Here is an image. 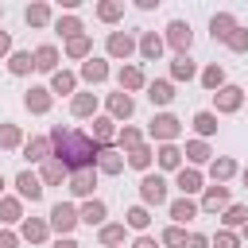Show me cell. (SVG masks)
Here are the masks:
<instances>
[{
  "label": "cell",
  "instance_id": "cell-1",
  "mask_svg": "<svg viewBox=\"0 0 248 248\" xmlns=\"http://www.w3.org/2000/svg\"><path fill=\"white\" fill-rule=\"evenodd\" d=\"M50 147H54V159L78 174V170H93L97 159H101V147L89 140V132H78V128H66V124H54L50 128Z\"/></svg>",
  "mask_w": 248,
  "mask_h": 248
},
{
  "label": "cell",
  "instance_id": "cell-2",
  "mask_svg": "<svg viewBox=\"0 0 248 248\" xmlns=\"http://www.w3.org/2000/svg\"><path fill=\"white\" fill-rule=\"evenodd\" d=\"M46 221H50V232H58V236H70V232L81 225V217H78V205H74V202H54V205H50V213H46Z\"/></svg>",
  "mask_w": 248,
  "mask_h": 248
},
{
  "label": "cell",
  "instance_id": "cell-3",
  "mask_svg": "<svg viewBox=\"0 0 248 248\" xmlns=\"http://www.w3.org/2000/svg\"><path fill=\"white\" fill-rule=\"evenodd\" d=\"M147 136H151L155 143H174V140L182 136V120H178L174 112H155L151 124H147Z\"/></svg>",
  "mask_w": 248,
  "mask_h": 248
},
{
  "label": "cell",
  "instance_id": "cell-4",
  "mask_svg": "<svg viewBox=\"0 0 248 248\" xmlns=\"http://www.w3.org/2000/svg\"><path fill=\"white\" fill-rule=\"evenodd\" d=\"M136 50H140V39H136V35H128V31H108V35H105V54L116 58L120 66H124Z\"/></svg>",
  "mask_w": 248,
  "mask_h": 248
},
{
  "label": "cell",
  "instance_id": "cell-5",
  "mask_svg": "<svg viewBox=\"0 0 248 248\" xmlns=\"http://www.w3.org/2000/svg\"><path fill=\"white\" fill-rule=\"evenodd\" d=\"M167 190H170V182H167L163 174H151V170H147V174L140 178V205H147V209H151V205H167Z\"/></svg>",
  "mask_w": 248,
  "mask_h": 248
},
{
  "label": "cell",
  "instance_id": "cell-6",
  "mask_svg": "<svg viewBox=\"0 0 248 248\" xmlns=\"http://www.w3.org/2000/svg\"><path fill=\"white\" fill-rule=\"evenodd\" d=\"M163 43H167L174 54H190V46H194V31H190V23H186V19H170L167 31H163Z\"/></svg>",
  "mask_w": 248,
  "mask_h": 248
},
{
  "label": "cell",
  "instance_id": "cell-7",
  "mask_svg": "<svg viewBox=\"0 0 248 248\" xmlns=\"http://www.w3.org/2000/svg\"><path fill=\"white\" fill-rule=\"evenodd\" d=\"M244 97H248V89H240V85H221V89L213 93V112L232 116V112L244 108Z\"/></svg>",
  "mask_w": 248,
  "mask_h": 248
},
{
  "label": "cell",
  "instance_id": "cell-8",
  "mask_svg": "<svg viewBox=\"0 0 248 248\" xmlns=\"http://www.w3.org/2000/svg\"><path fill=\"white\" fill-rule=\"evenodd\" d=\"M116 132H120V128H116V120H112L108 112L89 120V140H93L101 151H105V147H116Z\"/></svg>",
  "mask_w": 248,
  "mask_h": 248
},
{
  "label": "cell",
  "instance_id": "cell-9",
  "mask_svg": "<svg viewBox=\"0 0 248 248\" xmlns=\"http://www.w3.org/2000/svg\"><path fill=\"white\" fill-rule=\"evenodd\" d=\"M19 159H23V163H31V167H43L46 159H54V147H50V136H27V143H23V151H19Z\"/></svg>",
  "mask_w": 248,
  "mask_h": 248
},
{
  "label": "cell",
  "instance_id": "cell-10",
  "mask_svg": "<svg viewBox=\"0 0 248 248\" xmlns=\"http://www.w3.org/2000/svg\"><path fill=\"white\" fill-rule=\"evenodd\" d=\"M43 190H46V186H43L39 170H19V174H16V198H19V202H31V205H35V202H43Z\"/></svg>",
  "mask_w": 248,
  "mask_h": 248
},
{
  "label": "cell",
  "instance_id": "cell-11",
  "mask_svg": "<svg viewBox=\"0 0 248 248\" xmlns=\"http://www.w3.org/2000/svg\"><path fill=\"white\" fill-rule=\"evenodd\" d=\"M116 85H120V93H140V89H147L143 66H140V62H124V66L116 70Z\"/></svg>",
  "mask_w": 248,
  "mask_h": 248
},
{
  "label": "cell",
  "instance_id": "cell-12",
  "mask_svg": "<svg viewBox=\"0 0 248 248\" xmlns=\"http://www.w3.org/2000/svg\"><path fill=\"white\" fill-rule=\"evenodd\" d=\"M229 205H232V202H229V186H217V182H213V186L202 190V202H198L202 213H217V217H221Z\"/></svg>",
  "mask_w": 248,
  "mask_h": 248
},
{
  "label": "cell",
  "instance_id": "cell-13",
  "mask_svg": "<svg viewBox=\"0 0 248 248\" xmlns=\"http://www.w3.org/2000/svg\"><path fill=\"white\" fill-rule=\"evenodd\" d=\"M108 58H101V54H93V58H85L81 62V70H78V78L85 81V85H105L108 81Z\"/></svg>",
  "mask_w": 248,
  "mask_h": 248
},
{
  "label": "cell",
  "instance_id": "cell-14",
  "mask_svg": "<svg viewBox=\"0 0 248 248\" xmlns=\"http://www.w3.org/2000/svg\"><path fill=\"white\" fill-rule=\"evenodd\" d=\"M50 105H54V93H50L46 85H31V89L23 93V108H27L31 116H46Z\"/></svg>",
  "mask_w": 248,
  "mask_h": 248
},
{
  "label": "cell",
  "instance_id": "cell-15",
  "mask_svg": "<svg viewBox=\"0 0 248 248\" xmlns=\"http://www.w3.org/2000/svg\"><path fill=\"white\" fill-rule=\"evenodd\" d=\"M174 186H178V194H182V198H194V194H202V190H205V174H202L198 167H182V170L174 174Z\"/></svg>",
  "mask_w": 248,
  "mask_h": 248
},
{
  "label": "cell",
  "instance_id": "cell-16",
  "mask_svg": "<svg viewBox=\"0 0 248 248\" xmlns=\"http://www.w3.org/2000/svg\"><path fill=\"white\" fill-rule=\"evenodd\" d=\"M19 240H27V244H46V240H50V221H46V217H23Z\"/></svg>",
  "mask_w": 248,
  "mask_h": 248
},
{
  "label": "cell",
  "instance_id": "cell-17",
  "mask_svg": "<svg viewBox=\"0 0 248 248\" xmlns=\"http://www.w3.org/2000/svg\"><path fill=\"white\" fill-rule=\"evenodd\" d=\"M236 27H240V23H236L232 12H213V16H209V35H213V43H229Z\"/></svg>",
  "mask_w": 248,
  "mask_h": 248
},
{
  "label": "cell",
  "instance_id": "cell-18",
  "mask_svg": "<svg viewBox=\"0 0 248 248\" xmlns=\"http://www.w3.org/2000/svg\"><path fill=\"white\" fill-rule=\"evenodd\" d=\"M31 54H35V70H39V74H46V78H50V74H58V70H62V66H58V62H62V54H58V46H54V43L35 46Z\"/></svg>",
  "mask_w": 248,
  "mask_h": 248
},
{
  "label": "cell",
  "instance_id": "cell-19",
  "mask_svg": "<svg viewBox=\"0 0 248 248\" xmlns=\"http://www.w3.org/2000/svg\"><path fill=\"white\" fill-rule=\"evenodd\" d=\"M105 108H108V116H112V120H132V112H136V97L116 89V93H108V97H105Z\"/></svg>",
  "mask_w": 248,
  "mask_h": 248
},
{
  "label": "cell",
  "instance_id": "cell-20",
  "mask_svg": "<svg viewBox=\"0 0 248 248\" xmlns=\"http://www.w3.org/2000/svg\"><path fill=\"white\" fill-rule=\"evenodd\" d=\"M182 155H186V167H198V170L213 163V147H209V140H186Z\"/></svg>",
  "mask_w": 248,
  "mask_h": 248
},
{
  "label": "cell",
  "instance_id": "cell-21",
  "mask_svg": "<svg viewBox=\"0 0 248 248\" xmlns=\"http://www.w3.org/2000/svg\"><path fill=\"white\" fill-rule=\"evenodd\" d=\"M70 112H74L78 120H93V116H97V93H93V89H78V93L70 97Z\"/></svg>",
  "mask_w": 248,
  "mask_h": 248
},
{
  "label": "cell",
  "instance_id": "cell-22",
  "mask_svg": "<svg viewBox=\"0 0 248 248\" xmlns=\"http://www.w3.org/2000/svg\"><path fill=\"white\" fill-rule=\"evenodd\" d=\"M78 217H81V225L101 229V225H105V217H108V205H105L101 198H89V202H81V205H78Z\"/></svg>",
  "mask_w": 248,
  "mask_h": 248
},
{
  "label": "cell",
  "instance_id": "cell-23",
  "mask_svg": "<svg viewBox=\"0 0 248 248\" xmlns=\"http://www.w3.org/2000/svg\"><path fill=\"white\" fill-rule=\"evenodd\" d=\"M23 19H27V27H54V8L46 0H35L23 8Z\"/></svg>",
  "mask_w": 248,
  "mask_h": 248
},
{
  "label": "cell",
  "instance_id": "cell-24",
  "mask_svg": "<svg viewBox=\"0 0 248 248\" xmlns=\"http://www.w3.org/2000/svg\"><path fill=\"white\" fill-rule=\"evenodd\" d=\"M163 50H167V43H163L159 31H143V35H140V50H136V54H140L143 62H159Z\"/></svg>",
  "mask_w": 248,
  "mask_h": 248
},
{
  "label": "cell",
  "instance_id": "cell-25",
  "mask_svg": "<svg viewBox=\"0 0 248 248\" xmlns=\"http://www.w3.org/2000/svg\"><path fill=\"white\" fill-rule=\"evenodd\" d=\"M147 101H151L155 108H167V105L174 101V81H170V78H155V81H147Z\"/></svg>",
  "mask_w": 248,
  "mask_h": 248
},
{
  "label": "cell",
  "instance_id": "cell-26",
  "mask_svg": "<svg viewBox=\"0 0 248 248\" xmlns=\"http://www.w3.org/2000/svg\"><path fill=\"white\" fill-rule=\"evenodd\" d=\"M93 190H97V167H93V170H78V174H70V194H74V198L89 202Z\"/></svg>",
  "mask_w": 248,
  "mask_h": 248
},
{
  "label": "cell",
  "instance_id": "cell-27",
  "mask_svg": "<svg viewBox=\"0 0 248 248\" xmlns=\"http://www.w3.org/2000/svg\"><path fill=\"white\" fill-rule=\"evenodd\" d=\"M167 213H170V225H186V221H194L202 209H198L194 198H174V202H167Z\"/></svg>",
  "mask_w": 248,
  "mask_h": 248
},
{
  "label": "cell",
  "instance_id": "cell-28",
  "mask_svg": "<svg viewBox=\"0 0 248 248\" xmlns=\"http://www.w3.org/2000/svg\"><path fill=\"white\" fill-rule=\"evenodd\" d=\"M78 81H81V78H78L74 70H58V74H50V85H46V89H50L54 97H74V93H78Z\"/></svg>",
  "mask_w": 248,
  "mask_h": 248
},
{
  "label": "cell",
  "instance_id": "cell-29",
  "mask_svg": "<svg viewBox=\"0 0 248 248\" xmlns=\"http://www.w3.org/2000/svg\"><path fill=\"white\" fill-rule=\"evenodd\" d=\"M155 163H159L163 170H174V174L186 167V163H182V147H178V143H159V147H155Z\"/></svg>",
  "mask_w": 248,
  "mask_h": 248
},
{
  "label": "cell",
  "instance_id": "cell-30",
  "mask_svg": "<svg viewBox=\"0 0 248 248\" xmlns=\"http://www.w3.org/2000/svg\"><path fill=\"white\" fill-rule=\"evenodd\" d=\"M232 174H240L236 159H232V155H213V163H209V178H213L217 186H225Z\"/></svg>",
  "mask_w": 248,
  "mask_h": 248
},
{
  "label": "cell",
  "instance_id": "cell-31",
  "mask_svg": "<svg viewBox=\"0 0 248 248\" xmlns=\"http://www.w3.org/2000/svg\"><path fill=\"white\" fill-rule=\"evenodd\" d=\"M202 70H198V62L190 58V54H174L170 58V81H194Z\"/></svg>",
  "mask_w": 248,
  "mask_h": 248
},
{
  "label": "cell",
  "instance_id": "cell-32",
  "mask_svg": "<svg viewBox=\"0 0 248 248\" xmlns=\"http://www.w3.org/2000/svg\"><path fill=\"white\" fill-rule=\"evenodd\" d=\"M23 143H27L23 128L12 124V120H4V124H0V151H23Z\"/></svg>",
  "mask_w": 248,
  "mask_h": 248
},
{
  "label": "cell",
  "instance_id": "cell-33",
  "mask_svg": "<svg viewBox=\"0 0 248 248\" xmlns=\"http://www.w3.org/2000/svg\"><path fill=\"white\" fill-rule=\"evenodd\" d=\"M0 225H23V202L16 194L0 198Z\"/></svg>",
  "mask_w": 248,
  "mask_h": 248
},
{
  "label": "cell",
  "instance_id": "cell-34",
  "mask_svg": "<svg viewBox=\"0 0 248 248\" xmlns=\"http://www.w3.org/2000/svg\"><path fill=\"white\" fill-rule=\"evenodd\" d=\"M31 70H35V54L31 50H12L8 54V74L12 78H27Z\"/></svg>",
  "mask_w": 248,
  "mask_h": 248
},
{
  "label": "cell",
  "instance_id": "cell-35",
  "mask_svg": "<svg viewBox=\"0 0 248 248\" xmlns=\"http://www.w3.org/2000/svg\"><path fill=\"white\" fill-rule=\"evenodd\" d=\"M124 159H128V167H132V170L147 174V170H151V163H155V147H151V143H140V147H136V151H128Z\"/></svg>",
  "mask_w": 248,
  "mask_h": 248
},
{
  "label": "cell",
  "instance_id": "cell-36",
  "mask_svg": "<svg viewBox=\"0 0 248 248\" xmlns=\"http://www.w3.org/2000/svg\"><path fill=\"white\" fill-rule=\"evenodd\" d=\"M124 151H116V147H105L101 151V159H97V174H120L124 170Z\"/></svg>",
  "mask_w": 248,
  "mask_h": 248
},
{
  "label": "cell",
  "instance_id": "cell-37",
  "mask_svg": "<svg viewBox=\"0 0 248 248\" xmlns=\"http://www.w3.org/2000/svg\"><path fill=\"white\" fill-rule=\"evenodd\" d=\"M54 35H62V39L70 43V39L85 35V23H81L78 16H70V12H66V16H58V19H54Z\"/></svg>",
  "mask_w": 248,
  "mask_h": 248
},
{
  "label": "cell",
  "instance_id": "cell-38",
  "mask_svg": "<svg viewBox=\"0 0 248 248\" xmlns=\"http://www.w3.org/2000/svg\"><path fill=\"white\" fill-rule=\"evenodd\" d=\"M194 132H198V140H209V136H217V112L213 108H202V112H194Z\"/></svg>",
  "mask_w": 248,
  "mask_h": 248
},
{
  "label": "cell",
  "instance_id": "cell-39",
  "mask_svg": "<svg viewBox=\"0 0 248 248\" xmlns=\"http://www.w3.org/2000/svg\"><path fill=\"white\" fill-rule=\"evenodd\" d=\"M140 143H147V140H143V132H140L136 124H124V128L116 132V151H124V155H128V151H136Z\"/></svg>",
  "mask_w": 248,
  "mask_h": 248
},
{
  "label": "cell",
  "instance_id": "cell-40",
  "mask_svg": "<svg viewBox=\"0 0 248 248\" xmlns=\"http://www.w3.org/2000/svg\"><path fill=\"white\" fill-rule=\"evenodd\" d=\"M39 178H43V186H58V182H70V170H66L58 159H46V163L39 167Z\"/></svg>",
  "mask_w": 248,
  "mask_h": 248
},
{
  "label": "cell",
  "instance_id": "cell-41",
  "mask_svg": "<svg viewBox=\"0 0 248 248\" xmlns=\"http://www.w3.org/2000/svg\"><path fill=\"white\" fill-rule=\"evenodd\" d=\"M124 229H128V225H120V221H105V225L97 229V240H101L105 248H120V244H124Z\"/></svg>",
  "mask_w": 248,
  "mask_h": 248
},
{
  "label": "cell",
  "instance_id": "cell-42",
  "mask_svg": "<svg viewBox=\"0 0 248 248\" xmlns=\"http://www.w3.org/2000/svg\"><path fill=\"white\" fill-rule=\"evenodd\" d=\"M198 81H202V85H205L209 93H217L221 85H229V81H225V66H221V62H209V66H205V70L198 74Z\"/></svg>",
  "mask_w": 248,
  "mask_h": 248
},
{
  "label": "cell",
  "instance_id": "cell-43",
  "mask_svg": "<svg viewBox=\"0 0 248 248\" xmlns=\"http://www.w3.org/2000/svg\"><path fill=\"white\" fill-rule=\"evenodd\" d=\"M93 12H97L101 23H120V19H124V0H101Z\"/></svg>",
  "mask_w": 248,
  "mask_h": 248
},
{
  "label": "cell",
  "instance_id": "cell-44",
  "mask_svg": "<svg viewBox=\"0 0 248 248\" xmlns=\"http://www.w3.org/2000/svg\"><path fill=\"white\" fill-rule=\"evenodd\" d=\"M66 58H74V62H85V58H93V39H89V35H78V39H70V43H66Z\"/></svg>",
  "mask_w": 248,
  "mask_h": 248
},
{
  "label": "cell",
  "instance_id": "cell-45",
  "mask_svg": "<svg viewBox=\"0 0 248 248\" xmlns=\"http://www.w3.org/2000/svg\"><path fill=\"white\" fill-rule=\"evenodd\" d=\"M124 225L136 229V232H147V225H151V209H147V205H132V209L124 213Z\"/></svg>",
  "mask_w": 248,
  "mask_h": 248
},
{
  "label": "cell",
  "instance_id": "cell-46",
  "mask_svg": "<svg viewBox=\"0 0 248 248\" xmlns=\"http://www.w3.org/2000/svg\"><path fill=\"white\" fill-rule=\"evenodd\" d=\"M244 221H248V205H229L225 213H221V229H244Z\"/></svg>",
  "mask_w": 248,
  "mask_h": 248
},
{
  "label": "cell",
  "instance_id": "cell-47",
  "mask_svg": "<svg viewBox=\"0 0 248 248\" xmlns=\"http://www.w3.org/2000/svg\"><path fill=\"white\" fill-rule=\"evenodd\" d=\"M209 248H244V240H240V232H232V229H217V232L209 236Z\"/></svg>",
  "mask_w": 248,
  "mask_h": 248
},
{
  "label": "cell",
  "instance_id": "cell-48",
  "mask_svg": "<svg viewBox=\"0 0 248 248\" xmlns=\"http://www.w3.org/2000/svg\"><path fill=\"white\" fill-rule=\"evenodd\" d=\"M159 244L182 248V244H186V229H182V225H167V229H163V236H159Z\"/></svg>",
  "mask_w": 248,
  "mask_h": 248
},
{
  "label": "cell",
  "instance_id": "cell-49",
  "mask_svg": "<svg viewBox=\"0 0 248 248\" xmlns=\"http://www.w3.org/2000/svg\"><path fill=\"white\" fill-rule=\"evenodd\" d=\"M225 46H229L232 54H248V27H236V31H232V39H229Z\"/></svg>",
  "mask_w": 248,
  "mask_h": 248
},
{
  "label": "cell",
  "instance_id": "cell-50",
  "mask_svg": "<svg viewBox=\"0 0 248 248\" xmlns=\"http://www.w3.org/2000/svg\"><path fill=\"white\" fill-rule=\"evenodd\" d=\"M182 248H209V236L205 232H186V244Z\"/></svg>",
  "mask_w": 248,
  "mask_h": 248
},
{
  "label": "cell",
  "instance_id": "cell-51",
  "mask_svg": "<svg viewBox=\"0 0 248 248\" xmlns=\"http://www.w3.org/2000/svg\"><path fill=\"white\" fill-rule=\"evenodd\" d=\"M0 248H19V232H12V229H0Z\"/></svg>",
  "mask_w": 248,
  "mask_h": 248
},
{
  "label": "cell",
  "instance_id": "cell-52",
  "mask_svg": "<svg viewBox=\"0 0 248 248\" xmlns=\"http://www.w3.org/2000/svg\"><path fill=\"white\" fill-rule=\"evenodd\" d=\"M8 54H12V31H4V27H0V58L8 62Z\"/></svg>",
  "mask_w": 248,
  "mask_h": 248
},
{
  "label": "cell",
  "instance_id": "cell-53",
  "mask_svg": "<svg viewBox=\"0 0 248 248\" xmlns=\"http://www.w3.org/2000/svg\"><path fill=\"white\" fill-rule=\"evenodd\" d=\"M132 248H159V240H155V236H147V232H140V236L132 240Z\"/></svg>",
  "mask_w": 248,
  "mask_h": 248
},
{
  "label": "cell",
  "instance_id": "cell-54",
  "mask_svg": "<svg viewBox=\"0 0 248 248\" xmlns=\"http://www.w3.org/2000/svg\"><path fill=\"white\" fill-rule=\"evenodd\" d=\"M50 248H81V244H78V240H74V236H58V240H54V244H50Z\"/></svg>",
  "mask_w": 248,
  "mask_h": 248
},
{
  "label": "cell",
  "instance_id": "cell-55",
  "mask_svg": "<svg viewBox=\"0 0 248 248\" xmlns=\"http://www.w3.org/2000/svg\"><path fill=\"white\" fill-rule=\"evenodd\" d=\"M136 8H140V12H155V8H159V0H136Z\"/></svg>",
  "mask_w": 248,
  "mask_h": 248
},
{
  "label": "cell",
  "instance_id": "cell-56",
  "mask_svg": "<svg viewBox=\"0 0 248 248\" xmlns=\"http://www.w3.org/2000/svg\"><path fill=\"white\" fill-rule=\"evenodd\" d=\"M240 182H244V190H248V167H244V170H240Z\"/></svg>",
  "mask_w": 248,
  "mask_h": 248
},
{
  "label": "cell",
  "instance_id": "cell-57",
  "mask_svg": "<svg viewBox=\"0 0 248 248\" xmlns=\"http://www.w3.org/2000/svg\"><path fill=\"white\" fill-rule=\"evenodd\" d=\"M240 240H248V221H244V229H240Z\"/></svg>",
  "mask_w": 248,
  "mask_h": 248
},
{
  "label": "cell",
  "instance_id": "cell-58",
  "mask_svg": "<svg viewBox=\"0 0 248 248\" xmlns=\"http://www.w3.org/2000/svg\"><path fill=\"white\" fill-rule=\"evenodd\" d=\"M0 198H4V170H0Z\"/></svg>",
  "mask_w": 248,
  "mask_h": 248
},
{
  "label": "cell",
  "instance_id": "cell-59",
  "mask_svg": "<svg viewBox=\"0 0 248 248\" xmlns=\"http://www.w3.org/2000/svg\"><path fill=\"white\" fill-rule=\"evenodd\" d=\"M0 16H4V4H0Z\"/></svg>",
  "mask_w": 248,
  "mask_h": 248
},
{
  "label": "cell",
  "instance_id": "cell-60",
  "mask_svg": "<svg viewBox=\"0 0 248 248\" xmlns=\"http://www.w3.org/2000/svg\"><path fill=\"white\" fill-rule=\"evenodd\" d=\"M244 105H248V97H244Z\"/></svg>",
  "mask_w": 248,
  "mask_h": 248
},
{
  "label": "cell",
  "instance_id": "cell-61",
  "mask_svg": "<svg viewBox=\"0 0 248 248\" xmlns=\"http://www.w3.org/2000/svg\"><path fill=\"white\" fill-rule=\"evenodd\" d=\"M120 248H124V244H120Z\"/></svg>",
  "mask_w": 248,
  "mask_h": 248
}]
</instances>
